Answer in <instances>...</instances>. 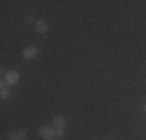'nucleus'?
<instances>
[{
    "instance_id": "obj_1",
    "label": "nucleus",
    "mask_w": 146,
    "mask_h": 140,
    "mask_svg": "<svg viewBox=\"0 0 146 140\" xmlns=\"http://www.w3.org/2000/svg\"><path fill=\"white\" fill-rule=\"evenodd\" d=\"M37 134L44 140H54V137H56V128L50 125H42L37 129Z\"/></svg>"
},
{
    "instance_id": "obj_2",
    "label": "nucleus",
    "mask_w": 146,
    "mask_h": 140,
    "mask_svg": "<svg viewBox=\"0 0 146 140\" xmlns=\"http://www.w3.org/2000/svg\"><path fill=\"white\" fill-rule=\"evenodd\" d=\"M37 55H39V48L36 45H28L22 50V58L27 59V61H31V59H36Z\"/></svg>"
},
{
    "instance_id": "obj_3",
    "label": "nucleus",
    "mask_w": 146,
    "mask_h": 140,
    "mask_svg": "<svg viewBox=\"0 0 146 140\" xmlns=\"http://www.w3.org/2000/svg\"><path fill=\"white\" fill-rule=\"evenodd\" d=\"M3 79L8 83V86H16L20 79V75H19L17 70H9V72H6V75L3 76Z\"/></svg>"
},
{
    "instance_id": "obj_4",
    "label": "nucleus",
    "mask_w": 146,
    "mask_h": 140,
    "mask_svg": "<svg viewBox=\"0 0 146 140\" xmlns=\"http://www.w3.org/2000/svg\"><path fill=\"white\" fill-rule=\"evenodd\" d=\"M34 30H36V33H39V34H45V33L48 31V23H47V20H44V19L36 20V23H34Z\"/></svg>"
},
{
    "instance_id": "obj_5",
    "label": "nucleus",
    "mask_w": 146,
    "mask_h": 140,
    "mask_svg": "<svg viewBox=\"0 0 146 140\" xmlns=\"http://www.w3.org/2000/svg\"><path fill=\"white\" fill-rule=\"evenodd\" d=\"M9 140H25L27 139V132L23 129H19V131H11L8 134Z\"/></svg>"
},
{
    "instance_id": "obj_6",
    "label": "nucleus",
    "mask_w": 146,
    "mask_h": 140,
    "mask_svg": "<svg viewBox=\"0 0 146 140\" xmlns=\"http://www.w3.org/2000/svg\"><path fill=\"white\" fill-rule=\"evenodd\" d=\"M53 126L56 129H62L67 126V120H65L64 115H56V117L53 118Z\"/></svg>"
},
{
    "instance_id": "obj_7",
    "label": "nucleus",
    "mask_w": 146,
    "mask_h": 140,
    "mask_svg": "<svg viewBox=\"0 0 146 140\" xmlns=\"http://www.w3.org/2000/svg\"><path fill=\"white\" fill-rule=\"evenodd\" d=\"M0 97H2V100H8V98L11 97V90H9L8 87H3V89H0Z\"/></svg>"
},
{
    "instance_id": "obj_8",
    "label": "nucleus",
    "mask_w": 146,
    "mask_h": 140,
    "mask_svg": "<svg viewBox=\"0 0 146 140\" xmlns=\"http://www.w3.org/2000/svg\"><path fill=\"white\" fill-rule=\"evenodd\" d=\"M64 134H65V128H62V129H56V137H64Z\"/></svg>"
},
{
    "instance_id": "obj_9",
    "label": "nucleus",
    "mask_w": 146,
    "mask_h": 140,
    "mask_svg": "<svg viewBox=\"0 0 146 140\" xmlns=\"http://www.w3.org/2000/svg\"><path fill=\"white\" fill-rule=\"evenodd\" d=\"M33 22H34V17H33V14H30V16L27 17V23H33ZM34 23H36V22H34Z\"/></svg>"
},
{
    "instance_id": "obj_10",
    "label": "nucleus",
    "mask_w": 146,
    "mask_h": 140,
    "mask_svg": "<svg viewBox=\"0 0 146 140\" xmlns=\"http://www.w3.org/2000/svg\"><path fill=\"white\" fill-rule=\"evenodd\" d=\"M145 112H146V104H145Z\"/></svg>"
}]
</instances>
